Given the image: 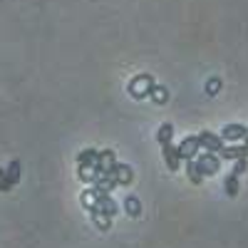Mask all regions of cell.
<instances>
[{
  "instance_id": "6da1fadb",
  "label": "cell",
  "mask_w": 248,
  "mask_h": 248,
  "mask_svg": "<svg viewBox=\"0 0 248 248\" xmlns=\"http://www.w3.org/2000/svg\"><path fill=\"white\" fill-rule=\"evenodd\" d=\"M194 164H196V171L201 174V176H214L218 169H221V156L216 154V152H199L196 156H194Z\"/></svg>"
},
{
  "instance_id": "7a4b0ae2",
  "label": "cell",
  "mask_w": 248,
  "mask_h": 248,
  "mask_svg": "<svg viewBox=\"0 0 248 248\" xmlns=\"http://www.w3.org/2000/svg\"><path fill=\"white\" fill-rule=\"evenodd\" d=\"M152 87H154V77L152 75H137L129 82V94L134 99H144V97H149Z\"/></svg>"
},
{
  "instance_id": "3957f363",
  "label": "cell",
  "mask_w": 248,
  "mask_h": 248,
  "mask_svg": "<svg viewBox=\"0 0 248 248\" xmlns=\"http://www.w3.org/2000/svg\"><path fill=\"white\" fill-rule=\"evenodd\" d=\"M176 152H179V156H181V161H186V159H194L199 152H201V141H199V134H194V137H186L179 147H176Z\"/></svg>"
},
{
  "instance_id": "277c9868",
  "label": "cell",
  "mask_w": 248,
  "mask_h": 248,
  "mask_svg": "<svg viewBox=\"0 0 248 248\" xmlns=\"http://www.w3.org/2000/svg\"><path fill=\"white\" fill-rule=\"evenodd\" d=\"M199 141H201V149L206 152H221L223 149V139L221 134H214V132H199Z\"/></svg>"
},
{
  "instance_id": "5b68a950",
  "label": "cell",
  "mask_w": 248,
  "mask_h": 248,
  "mask_svg": "<svg viewBox=\"0 0 248 248\" xmlns=\"http://www.w3.org/2000/svg\"><path fill=\"white\" fill-rule=\"evenodd\" d=\"M246 137H248V127H243V124H226L221 132L223 141H241Z\"/></svg>"
},
{
  "instance_id": "8992f818",
  "label": "cell",
  "mask_w": 248,
  "mask_h": 248,
  "mask_svg": "<svg viewBox=\"0 0 248 248\" xmlns=\"http://www.w3.org/2000/svg\"><path fill=\"white\" fill-rule=\"evenodd\" d=\"M109 176L117 181V186L122 184V186H127L129 181H132V167H129V164H114V167L109 169Z\"/></svg>"
},
{
  "instance_id": "52a82bcc",
  "label": "cell",
  "mask_w": 248,
  "mask_h": 248,
  "mask_svg": "<svg viewBox=\"0 0 248 248\" xmlns=\"http://www.w3.org/2000/svg\"><path fill=\"white\" fill-rule=\"evenodd\" d=\"M161 154H164V161H167V167L171 169V171H179V167H181V156H179V152H176V147L169 141V144H161Z\"/></svg>"
},
{
  "instance_id": "ba28073f",
  "label": "cell",
  "mask_w": 248,
  "mask_h": 248,
  "mask_svg": "<svg viewBox=\"0 0 248 248\" xmlns=\"http://www.w3.org/2000/svg\"><path fill=\"white\" fill-rule=\"evenodd\" d=\"M92 209H97V211H102V214H107V216H114V214L119 211V206H117V201H114L109 194H102ZM92 209H90V211H92Z\"/></svg>"
},
{
  "instance_id": "9c48e42d",
  "label": "cell",
  "mask_w": 248,
  "mask_h": 248,
  "mask_svg": "<svg viewBox=\"0 0 248 248\" xmlns=\"http://www.w3.org/2000/svg\"><path fill=\"white\" fill-rule=\"evenodd\" d=\"M97 159H99L97 149H85V152H79V156H77V167L79 169H94Z\"/></svg>"
},
{
  "instance_id": "30bf717a",
  "label": "cell",
  "mask_w": 248,
  "mask_h": 248,
  "mask_svg": "<svg viewBox=\"0 0 248 248\" xmlns=\"http://www.w3.org/2000/svg\"><path fill=\"white\" fill-rule=\"evenodd\" d=\"M218 156L221 159H246L248 156V147H246V144H243V147H238V144H236V147H223L221 152H218Z\"/></svg>"
},
{
  "instance_id": "8fae6325",
  "label": "cell",
  "mask_w": 248,
  "mask_h": 248,
  "mask_svg": "<svg viewBox=\"0 0 248 248\" xmlns=\"http://www.w3.org/2000/svg\"><path fill=\"white\" fill-rule=\"evenodd\" d=\"M124 211H127L132 218H139V216H141V203H139V199H137V196H127V199H124Z\"/></svg>"
},
{
  "instance_id": "7c38bea8",
  "label": "cell",
  "mask_w": 248,
  "mask_h": 248,
  "mask_svg": "<svg viewBox=\"0 0 248 248\" xmlns=\"http://www.w3.org/2000/svg\"><path fill=\"white\" fill-rule=\"evenodd\" d=\"M149 97L156 102V105H164V102H167L169 99V90L167 87H164V85H156V82H154V87H152V92H149Z\"/></svg>"
},
{
  "instance_id": "4fadbf2b",
  "label": "cell",
  "mask_w": 248,
  "mask_h": 248,
  "mask_svg": "<svg viewBox=\"0 0 248 248\" xmlns=\"http://www.w3.org/2000/svg\"><path fill=\"white\" fill-rule=\"evenodd\" d=\"M171 137H174V127H171L169 122H167V124H161L159 132H156V141H159V144H169Z\"/></svg>"
},
{
  "instance_id": "5bb4252c",
  "label": "cell",
  "mask_w": 248,
  "mask_h": 248,
  "mask_svg": "<svg viewBox=\"0 0 248 248\" xmlns=\"http://www.w3.org/2000/svg\"><path fill=\"white\" fill-rule=\"evenodd\" d=\"M92 221L99 226L102 231H107L109 226H112V216H107V214H102V211H97V209H92Z\"/></svg>"
},
{
  "instance_id": "9a60e30c",
  "label": "cell",
  "mask_w": 248,
  "mask_h": 248,
  "mask_svg": "<svg viewBox=\"0 0 248 248\" xmlns=\"http://www.w3.org/2000/svg\"><path fill=\"white\" fill-rule=\"evenodd\" d=\"M223 186H226V191H229V196H238V191H241V184H238V176H236V174L226 176Z\"/></svg>"
},
{
  "instance_id": "2e32d148",
  "label": "cell",
  "mask_w": 248,
  "mask_h": 248,
  "mask_svg": "<svg viewBox=\"0 0 248 248\" xmlns=\"http://www.w3.org/2000/svg\"><path fill=\"white\" fill-rule=\"evenodd\" d=\"M20 171H23V167H20V161H10V167L5 169V174H8V181H10L13 186L20 181Z\"/></svg>"
},
{
  "instance_id": "e0dca14e",
  "label": "cell",
  "mask_w": 248,
  "mask_h": 248,
  "mask_svg": "<svg viewBox=\"0 0 248 248\" xmlns=\"http://www.w3.org/2000/svg\"><path fill=\"white\" fill-rule=\"evenodd\" d=\"M186 171H189V181H191V184H201V181H203V176L196 171L194 159H186Z\"/></svg>"
},
{
  "instance_id": "ac0fdd59",
  "label": "cell",
  "mask_w": 248,
  "mask_h": 248,
  "mask_svg": "<svg viewBox=\"0 0 248 248\" xmlns=\"http://www.w3.org/2000/svg\"><path fill=\"white\" fill-rule=\"evenodd\" d=\"M97 199H99V194L94 189H87L85 194H82V203H85V209H92V206L97 203Z\"/></svg>"
},
{
  "instance_id": "d6986e66",
  "label": "cell",
  "mask_w": 248,
  "mask_h": 248,
  "mask_svg": "<svg viewBox=\"0 0 248 248\" xmlns=\"http://www.w3.org/2000/svg\"><path fill=\"white\" fill-rule=\"evenodd\" d=\"M218 90H221V79H218V77H211L209 82H206V94H211V97H214Z\"/></svg>"
},
{
  "instance_id": "ffe728a7",
  "label": "cell",
  "mask_w": 248,
  "mask_h": 248,
  "mask_svg": "<svg viewBox=\"0 0 248 248\" xmlns=\"http://www.w3.org/2000/svg\"><path fill=\"white\" fill-rule=\"evenodd\" d=\"M13 189V184L8 181V174H5V169H0V191H10Z\"/></svg>"
},
{
  "instance_id": "44dd1931",
  "label": "cell",
  "mask_w": 248,
  "mask_h": 248,
  "mask_svg": "<svg viewBox=\"0 0 248 248\" xmlns=\"http://www.w3.org/2000/svg\"><path fill=\"white\" fill-rule=\"evenodd\" d=\"M243 171H246V159H236V164H233V171H231V174L241 176Z\"/></svg>"
}]
</instances>
